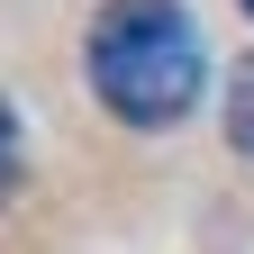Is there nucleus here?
<instances>
[{
	"label": "nucleus",
	"instance_id": "3",
	"mask_svg": "<svg viewBox=\"0 0 254 254\" xmlns=\"http://www.w3.org/2000/svg\"><path fill=\"white\" fill-rule=\"evenodd\" d=\"M18 164H27V136H18V109L0 100V200L18 190Z\"/></svg>",
	"mask_w": 254,
	"mask_h": 254
},
{
	"label": "nucleus",
	"instance_id": "2",
	"mask_svg": "<svg viewBox=\"0 0 254 254\" xmlns=\"http://www.w3.org/2000/svg\"><path fill=\"white\" fill-rule=\"evenodd\" d=\"M227 145H236L245 164H254V55H245L236 73H227Z\"/></svg>",
	"mask_w": 254,
	"mask_h": 254
},
{
	"label": "nucleus",
	"instance_id": "4",
	"mask_svg": "<svg viewBox=\"0 0 254 254\" xmlns=\"http://www.w3.org/2000/svg\"><path fill=\"white\" fill-rule=\"evenodd\" d=\"M236 9H245V18H254V0H236Z\"/></svg>",
	"mask_w": 254,
	"mask_h": 254
},
{
	"label": "nucleus",
	"instance_id": "1",
	"mask_svg": "<svg viewBox=\"0 0 254 254\" xmlns=\"http://www.w3.org/2000/svg\"><path fill=\"white\" fill-rule=\"evenodd\" d=\"M82 82H91V100L118 127L164 136V127H182L200 109L209 46H200L182 0H100L91 37H82Z\"/></svg>",
	"mask_w": 254,
	"mask_h": 254
}]
</instances>
